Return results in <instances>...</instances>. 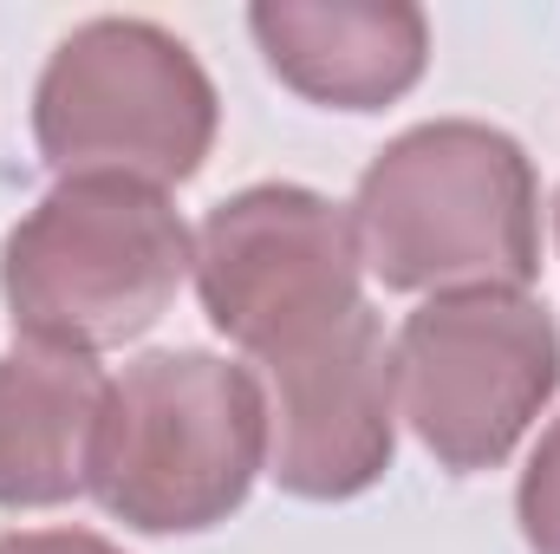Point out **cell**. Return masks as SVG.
Here are the masks:
<instances>
[{"label":"cell","mask_w":560,"mask_h":554,"mask_svg":"<svg viewBox=\"0 0 560 554\" xmlns=\"http://www.w3.org/2000/svg\"><path fill=\"white\" fill-rule=\"evenodd\" d=\"M222 105L202 59L156 20L72 26L33 92L39 157L66 176H125L143 189L189 183L215 143Z\"/></svg>","instance_id":"obj_4"},{"label":"cell","mask_w":560,"mask_h":554,"mask_svg":"<svg viewBox=\"0 0 560 554\" xmlns=\"http://www.w3.org/2000/svg\"><path fill=\"white\" fill-rule=\"evenodd\" d=\"M398 412L443 470H495L560 385L555 313L509 287L430 293L392 346Z\"/></svg>","instance_id":"obj_5"},{"label":"cell","mask_w":560,"mask_h":554,"mask_svg":"<svg viewBox=\"0 0 560 554\" xmlns=\"http://www.w3.org/2000/svg\"><path fill=\"white\" fill-rule=\"evenodd\" d=\"M248 26L280 85L332 112L405 99L430 59V20L411 0H261Z\"/></svg>","instance_id":"obj_8"},{"label":"cell","mask_w":560,"mask_h":554,"mask_svg":"<svg viewBox=\"0 0 560 554\" xmlns=\"http://www.w3.org/2000/svg\"><path fill=\"white\" fill-rule=\"evenodd\" d=\"M112 379L92 353L13 339L0 353V509H59L92 489Z\"/></svg>","instance_id":"obj_9"},{"label":"cell","mask_w":560,"mask_h":554,"mask_svg":"<svg viewBox=\"0 0 560 554\" xmlns=\"http://www.w3.org/2000/svg\"><path fill=\"white\" fill-rule=\"evenodd\" d=\"M268 470V405L248 366L215 353H150L112 379L92 496L143 535L229 522Z\"/></svg>","instance_id":"obj_2"},{"label":"cell","mask_w":560,"mask_h":554,"mask_svg":"<svg viewBox=\"0 0 560 554\" xmlns=\"http://www.w3.org/2000/svg\"><path fill=\"white\" fill-rule=\"evenodd\" d=\"M0 554H125V549H112L105 535H85V529H13V535H0Z\"/></svg>","instance_id":"obj_11"},{"label":"cell","mask_w":560,"mask_h":554,"mask_svg":"<svg viewBox=\"0 0 560 554\" xmlns=\"http://www.w3.org/2000/svg\"><path fill=\"white\" fill-rule=\"evenodd\" d=\"M268 405V476L287 496L346 503L392 470L398 450V379L372 307L326 333L261 359Z\"/></svg>","instance_id":"obj_7"},{"label":"cell","mask_w":560,"mask_h":554,"mask_svg":"<svg viewBox=\"0 0 560 554\" xmlns=\"http://www.w3.org/2000/svg\"><path fill=\"white\" fill-rule=\"evenodd\" d=\"M359 229L300 183H255L209 209L196 235V293L215 333L255 366L359 313Z\"/></svg>","instance_id":"obj_6"},{"label":"cell","mask_w":560,"mask_h":554,"mask_svg":"<svg viewBox=\"0 0 560 554\" xmlns=\"http://www.w3.org/2000/svg\"><path fill=\"white\" fill-rule=\"evenodd\" d=\"M352 229L392 293H522L541 275L535 163L476 118H436L385 143L359 176Z\"/></svg>","instance_id":"obj_1"},{"label":"cell","mask_w":560,"mask_h":554,"mask_svg":"<svg viewBox=\"0 0 560 554\" xmlns=\"http://www.w3.org/2000/svg\"><path fill=\"white\" fill-rule=\"evenodd\" d=\"M515 522H522V542L535 554H560V417L548 424V437L535 443V457L522 470Z\"/></svg>","instance_id":"obj_10"},{"label":"cell","mask_w":560,"mask_h":554,"mask_svg":"<svg viewBox=\"0 0 560 554\" xmlns=\"http://www.w3.org/2000/svg\"><path fill=\"white\" fill-rule=\"evenodd\" d=\"M189 268L196 242L163 189L125 176H66L13 222L0 249V300L20 339L105 353L143 339L170 313Z\"/></svg>","instance_id":"obj_3"},{"label":"cell","mask_w":560,"mask_h":554,"mask_svg":"<svg viewBox=\"0 0 560 554\" xmlns=\"http://www.w3.org/2000/svg\"><path fill=\"white\" fill-rule=\"evenodd\" d=\"M555 235H560V203H555Z\"/></svg>","instance_id":"obj_12"}]
</instances>
